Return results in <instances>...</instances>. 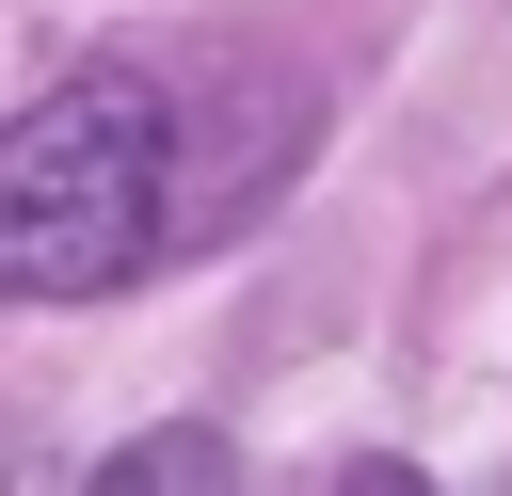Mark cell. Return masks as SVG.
I'll use <instances>...</instances> for the list:
<instances>
[{
	"instance_id": "obj_1",
	"label": "cell",
	"mask_w": 512,
	"mask_h": 496,
	"mask_svg": "<svg viewBox=\"0 0 512 496\" xmlns=\"http://www.w3.org/2000/svg\"><path fill=\"white\" fill-rule=\"evenodd\" d=\"M176 96L160 80H64L16 112L0 144V288L16 304H80V288H128L160 240H176Z\"/></svg>"
},
{
	"instance_id": "obj_2",
	"label": "cell",
	"mask_w": 512,
	"mask_h": 496,
	"mask_svg": "<svg viewBox=\"0 0 512 496\" xmlns=\"http://www.w3.org/2000/svg\"><path fill=\"white\" fill-rule=\"evenodd\" d=\"M96 496H240V464H224V432H144L96 464Z\"/></svg>"
},
{
	"instance_id": "obj_3",
	"label": "cell",
	"mask_w": 512,
	"mask_h": 496,
	"mask_svg": "<svg viewBox=\"0 0 512 496\" xmlns=\"http://www.w3.org/2000/svg\"><path fill=\"white\" fill-rule=\"evenodd\" d=\"M336 496H432V480H416V464H352Z\"/></svg>"
}]
</instances>
